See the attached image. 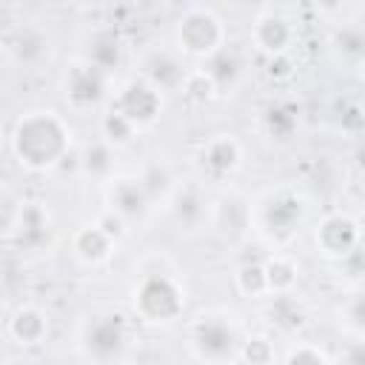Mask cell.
Masks as SVG:
<instances>
[{
	"label": "cell",
	"instance_id": "obj_1",
	"mask_svg": "<svg viewBox=\"0 0 365 365\" xmlns=\"http://www.w3.org/2000/svg\"><path fill=\"white\" fill-rule=\"evenodd\" d=\"M9 151L31 174L57 171L74 154V125L51 106L26 108L11 123Z\"/></svg>",
	"mask_w": 365,
	"mask_h": 365
},
{
	"label": "cell",
	"instance_id": "obj_2",
	"mask_svg": "<svg viewBox=\"0 0 365 365\" xmlns=\"http://www.w3.org/2000/svg\"><path fill=\"white\" fill-rule=\"evenodd\" d=\"M171 40H174V51L180 57L208 63L214 54H220L225 48L228 29L217 9L202 6V3H188L174 17Z\"/></svg>",
	"mask_w": 365,
	"mask_h": 365
},
{
	"label": "cell",
	"instance_id": "obj_3",
	"mask_svg": "<svg viewBox=\"0 0 365 365\" xmlns=\"http://www.w3.org/2000/svg\"><path fill=\"white\" fill-rule=\"evenodd\" d=\"M185 285L168 271H148L131 288V314L154 328L174 325L185 314Z\"/></svg>",
	"mask_w": 365,
	"mask_h": 365
},
{
	"label": "cell",
	"instance_id": "obj_4",
	"mask_svg": "<svg viewBox=\"0 0 365 365\" xmlns=\"http://www.w3.org/2000/svg\"><path fill=\"white\" fill-rule=\"evenodd\" d=\"M111 74L100 71L83 54L68 57L60 71V94L71 111H91L108 100Z\"/></svg>",
	"mask_w": 365,
	"mask_h": 365
},
{
	"label": "cell",
	"instance_id": "obj_5",
	"mask_svg": "<svg viewBox=\"0 0 365 365\" xmlns=\"http://www.w3.org/2000/svg\"><path fill=\"white\" fill-rule=\"evenodd\" d=\"M311 240L322 259L342 262L345 257H351L354 251L362 248V222L356 214H351L345 208H334V211H325L314 222Z\"/></svg>",
	"mask_w": 365,
	"mask_h": 365
},
{
	"label": "cell",
	"instance_id": "obj_6",
	"mask_svg": "<svg viewBox=\"0 0 365 365\" xmlns=\"http://www.w3.org/2000/svg\"><path fill=\"white\" fill-rule=\"evenodd\" d=\"M305 214H308V200L299 191H294V188H277V191H271L259 202L257 222H259V231L268 240L288 242L299 231V225L305 222Z\"/></svg>",
	"mask_w": 365,
	"mask_h": 365
},
{
	"label": "cell",
	"instance_id": "obj_7",
	"mask_svg": "<svg viewBox=\"0 0 365 365\" xmlns=\"http://www.w3.org/2000/svg\"><path fill=\"white\" fill-rule=\"evenodd\" d=\"M240 334L222 314L197 317L191 325V351L205 365H228L237 354Z\"/></svg>",
	"mask_w": 365,
	"mask_h": 365
},
{
	"label": "cell",
	"instance_id": "obj_8",
	"mask_svg": "<svg viewBox=\"0 0 365 365\" xmlns=\"http://www.w3.org/2000/svg\"><path fill=\"white\" fill-rule=\"evenodd\" d=\"M248 40L268 60L291 54V48L297 46V23L285 9L265 6L254 14L251 29H248Z\"/></svg>",
	"mask_w": 365,
	"mask_h": 365
},
{
	"label": "cell",
	"instance_id": "obj_9",
	"mask_svg": "<svg viewBox=\"0 0 365 365\" xmlns=\"http://www.w3.org/2000/svg\"><path fill=\"white\" fill-rule=\"evenodd\" d=\"M125 345H128V319L117 311L94 314L83 328V351L100 365L120 359Z\"/></svg>",
	"mask_w": 365,
	"mask_h": 365
},
{
	"label": "cell",
	"instance_id": "obj_10",
	"mask_svg": "<svg viewBox=\"0 0 365 365\" xmlns=\"http://www.w3.org/2000/svg\"><path fill=\"white\" fill-rule=\"evenodd\" d=\"M111 108H117L137 131H143V128H151L163 117V91H157L143 77H128L117 88Z\"/></svg>",
	"mask_w": 365,
	"mask_h": 365
},
{
	"label": "cell",
	"instance_id": "obj_11",
	"mask_svg": "<svg viewBox=\"0 0 365 365\" xmlns=\"http://www.w3.org/2000/svg\"><path fill=\"white\" fill-rule=\"evenodd\" d=\"M106 208H111L131 225L145 217V211L151 208V200L137 174H114L106 180Z\"/></svg>",
	"mask_w": 365,
	"mask_h": 365
},
{
	"label": "cell",
	"instance_id": "obj_12",
	"mask_svg": "<svg viewBox=\"0 0 365 365\" xmlns=\"http://www.w3.org/2000/svg\"><path fill=\"white\" fill-rule=\"evenodd\" d=\"M6 54L20 68H40L51 57V37L46 29H40L34 23H23L11 31Z\"/></svg>",
	"mask_w": 365,
	"mask_h": 365
},
{
	"label": "cell",
	"instance_id": "obj_13",
	"mask_svg": "<svg viewBox=\"0 0 365 365\" xmlns=\"http://www.w3.org/2000/svg\"><path fill=\"white\" fill-rule=\"evenodd\" d=\"M200 165L214 180H222V177L234 174L242 165V143L234 134H228V131L211 134L200 145Z\"/></svg>",
	"mask_w": 365,
	"mask_h": 365
},
{
	"label": "cell",
	"instance_id": "obj_14",
	"mask_svg": "<svg viewBox=\"0 0 365 365\" xmlns=\"http://www.w3.org/2000/svg\"><path fill=\"white\" fill-rule=\"evenodd\" d=\"M48 331H51V322H48V314L40 308V305H17L11 314H9V322H6V334L14 345L20 348H37L48 339Z\"/></svg>",
	"mask_w": 365,
	"mask_h": 365
},
{
	"label": "cell",
	"instance_id": "obj_15",
	"mask_svg": "<svg viewBox=\"0 0 365 365\" xmlns=\"http://www.w3.org/2000/svg\"><path fill=\"white\" fill-rule=\"evenodd\" d=\"M185 71H188V66L182 63V57L171 48H157V51H151L145 60H143V66H140V74L137 77H143L145 83H151L157 91H180V83H182V77H185Z\"/></svg>",
	"mask_w": 365,
	"mask_h": 365
},
{
	"label": "cell",
	"instance_id": "obj_16",
	"mask_svg": "<svg viewBox=\"0 0 365 365\" xmlns=\"http://www.w3.org/2000/svg\"><path fill=\"white\" fill-rule=\"evenodd\" d=\"M48 228H51V220L40 200H26L17 205L14 220H11V234L17 245H26V248L40 245L48 237Z\"/></svg>",
	"mask_w": 365,
	"mask_h": 365
},
{
	"label": "cell",
	"instance_id": "obj_17",
	"mask_svg": "<svg viewBox=\"0 0 365 365\" xmlns=\"http://www.w3.org/2000/svg\"><path fill=\"white\" fill-rule=\"evenodd\" d=\"M168 214L180 228H200L208 214V202L197 185H174L168 194Z\"/></svg>",
	"mask_w": 365,
	"mask_h": 365
},
{
	"label": "cell",
	"instance_id": "obj_18",
	"mask_svg": "<svg viewBox=\"0 0 365 365\" xmlns=\"http://www.w3.org/2000/svg\"><path fill=\"white\" fill-rule=\"evenodd\" d=\"M248 220H251V211L245 208V202H242L237 194H222V197H217L214 202H208L205 222H208L217 234L234 237L237 231L245 228Z\"/></svg>",
	"mask_w": 365,
	"mask_h": 365
},
{
	"label": "cell",
	"instance_id": "obj_19",
	"mask_svg": "<svg viewBox=\"0 0 365 365\" xmlns=\"http://www.w3.org/2000/svg\"><path fill=\"white\" fill-rule=\"evenodd\" d=\"M114 245L117 242L108 240L94 222H86V225H80L71 234V254L83 265H103V262H108V257L114 254Z\"/></svg>",
	"mask_w": 365,
	"mask_h": 365
},
{
	"label": "cell",
	"instance_id": "obj_20",
	"mask_svg": "<svg viewBox=\"0 0 365 365\" xmlns=\"http://www.w3.org/2000/svg\"><path fill=\"white\" fill-rule=\"evenodd\" d=\"M265 285L271 297H291V291L299 285V262L291 254H271L262 259Z\"/></svg>",
	"mask_w": 365,
	"mask_h": 365
},
{
	"label": "cell",
	"instance_id": "obj_21",
	"mask_svg": "<svg viewBox=\"0 0 365 365\" xmlns=\"http://www.w3.org/2000/svg\"><path fill=\"white\" fill-rule=\"evenodd\" d=\"M114 163H117V151L111 145H106L100 137L86 143L80 151H77V171L83 177H91V180H108L114 177Z\"/></svg>",
	"mask_w": 365,
	"mask_h": 365
},
{
	"label": "cell",
	"instance_id": "obj_22",
	"mask_svg": "<svg viewBox=\"0 0 365 365\" xmlns=\"http://www.w3.org/2000/svg\"><path fill=\"white\" fill-rule=\"evenodd\" d=\"M331 51L342 57L345 68H359L365 60V31L359 23H342L331 34Z\"/></svg>",
	"mask_w": 365,
	"mask_h": 365
},
{
	"label": "cell",
	"instance_id": "obj_23",
	"mask_svg": "<svg viewBox=\"0 0 365 365\" xmlns=\"http://www.w3.org/2000/svg\"><path fill=\"white\" fill-rule=\"evenodd\" d=\"M83 57L88 63H94L100 71L114 74L120 68V63H123V40L114 31H97L88 40V48H86Z\"/></svg>",
	"mask_w": 365,
	"mask_h": 365
},
{
	"label": "cell",
	"instance_id": "obj_24",
	"mask_svg": "<svg viewBox=\"0 0 365 365\" xmlns=\"http://www.w3.org/2000/svg\"><path fill=\"white\" fill-rule=\"evenodd\" d=\"M336 317H339V328L351 342H362L365 336V297L359 288H354L351 294L342 297V302L336 305Z\"/></svg>",
	"mask_w": 365,
	"mask_h": 365
},
{
	"label": "cell",
	"instance_id": "obj_25",
	"mask_svg": "<svg viewBox=\"0 0 365 365\" xmlns=\"http://www.w3.org/2000/svg\"><path fill=\"white\" fill-rule=\"evenodd\" d=\"M137 128L117 111V108H106L103 111V117H100V140L106 143V145H111L114 151H120V148H128L134 140H137Z\"/></svg>",
	"mask_w": 365,
	"mask_h": 365
},
{
	"label": "cell",
	"instance_id": "obj_26",
	"mask_svg": "<svg viewBox=\"0 0 365 365\" xmlns=\"http://www.w3.org/2000/svg\"><path fill=\"white\" fill-rule=\"evenodd\" d=\"M234 356L242 365H277V345L268 334H248V336H240Z\"/></svg>",
	"mask_w": 365,
	"mask_h": 365
},
{
	"label": "cell",
	"instance_id": "obj_27",
	"mask_svg": "<svg viewBox=\"0 0 365 365\" xmlns=\"http://www.w3.org/2000/svg\"><path fill=\"white\" fill-rule=\"evenodd\" d=\"M180 91H182V97H188V100L197 103V106H205V103H211V100L220 97V88H217L214 77H211L202 66H191V68L185 71V77H182V83H180Z\"/></svg>",
	"mask_w": 365,
	"mask_h": 365
},
{
	"label": "cell",
	"instance_id": "obj_28",
	"mask_svg": "<svg viewBox=\"0 0 365 365\" xmlns=\"http://www.w3.org/2000/svg\"><path fill=\"white\" fill-rule=\"evenodd\" d=\"M234 288L245 299H262V297H268L262 262H242V265H237V271H234Z\"/></svg>",
	"mask_w": 365,
	"mask_h": 365
},
{
	"label": "cell",
	"instance_id": "obj_29",
	"mask_svg": "<svg viewBox=\"0 0 365 365\" xmlns=\"http://www.w3.org/2000/svg\"><path fill=\"white\" fill-rule=\"evenodd\" d=\"M262 123H265V131H268L271 137L288 140V137L294 134V128H297V111H294L291 106H285V103H277V106H271V108L262 114Z\"/></svg>",
	"mask_w": 365,
	"mask_h": 365
},
{
	"label": "cell",
	"instance_id": "obj_30",
	"mask_svg": "<svg viewBox=\"0 0 365 365\" xmlns=\"http://www.w3.org/2000/svg\"><path fill=\"white\" fill-rule=\"evenodd\" d=\"M137 177H140V182H143V188H145V194H148V200H151V202H154L157 197H168V194H171V188H174L168 168H165V165H160V163H148Z\"/></svg>",
	"mask_w": 365,
	"mask_h": 365
},
{
	"label": "cell",
	"instance_id": "obj_31",
	"mask_svg": "<svg viewBox=\"0 0 365 365\" xmlns=\"http://www.w3.org/2000/svg\"><path fill=\"white\" fill-rule=\"evenodd\" d=\"M279 365H331V356L317 342H297L285 351Z\"/></svg>",
	"mask_w": 365,
	"mask_h": 365
},
{
	"label": "cell",
	"instance_id": "obj_32",
	"mask_svg": "<svg viewBox=\"0 0 365 365\" xmlns=\"http://www.w3.org/2000/svg\"><path fill=\"white\" fill-rule=\"evenodd\" d=\"M202 68L214 77V83H217L220 91H222L225 86H231V83L237 80V74H240V68H237V57H234L228 48H222V51L214 54L208 63H202Z\"/></svg>",
	"mask_w": 365,
	"mask_h": 365
},
{
	"label": "cell",
	"instance_id": "obj_33",
	"mask_svg": "<svg viewBox=\"0 0 365 365\" xmlns=\"http://www.w3.org/2000/svg\"><path fill=\"white\" fill-rule=\"evenodd\" d=\"M94 225L108 237V240H114V242H120L123 237H128V222L120 217V214H114L111 208H103L97 217H94Z\"/></svg>",
	"mask_w": 365,
	"mask_h": 365
},
{
	"label": "cell",
	"instance_id": "obj_34",
	"mask_svg": "<svg viewBox=\"0 0 365 365\" xmlns=\"http://www.w3.org/2000/svg\"><path fill=\"white\" fill-rule=\"evenodd\" d=\"M339 128H342V134H348V137H359V134H362L365 117H362V106H359V103H348V106L342 108V114H339Z\"/></svg>",
	"mask_w": 365,
	"mask_h": 365
},
{
	"label": "cell",
	"instance_id": "obj_35",
	"mask_svg": "<svg viewBox=\"0 0 365 365\" xmlns=\"http://www.w3.org/2000/svg\"><path fill=\"white\" fill-rule=\"evenodd\" d=\"M294 74V63H291V54H282V57H271L268 60V77L274 80H285Z\"/></svg>",
	"mask_w": 365,
	"mask_h": 365
},
{
	"label": "cell",
	"instance_id": "obj_36",
	"mask_svg": "<svg viewBox=\"0 0 365 365\" xmlns=\"http://www.w3.org/2000/svg\"><path fill=\"white\" fill-rule=\"evenodd\" d=\"M342 365H365V354H362V342H351L342 354Z\"/></svg>",
	"mask_w": 365,
	"mask_h": 365
},
{
	"label": "cell",
	"instance_id": "obj_37",
	"mask_svg": "<svg viewBox=\"0 0 365 365\" xmlns=\"http://www.w3.org/2000/svg\"><path fill=\"white\" fill-rule=\"evenodd\" d=\"M6 365H34V362H31L29 356H11V359H9Z\"/></svg>",
	"mask_w": 365,
	"mask_h": 365
},
{
	"label": "cell",
	"instance_id": "obj_38",
	"mask_svg": "<svg viewBox=\"0 0 365 365\" xmlns=\"http://www.w3.org/2000/svg\"><path fill=\"white\" fill-rule=\"evenodd\" d=\"M125 365H145V362H125Z\"/></svg>",
	"mask_w": 365,
	"mask_h": 365
},
{
	"label": "cell",
	"instance_id": "obj_39",
	"mask_svg": "<svg viewBox=\"0 0 365 365\" xmlns=\"http://www.w3.org/2000/svg\"><path fill=\"white\" fill-rule=\"evenodd\" d=\"M0 282H3V271H0Z\"/></svg>",
	"mask_w": 365,
	"mask_h": 365
}]
</instances>
